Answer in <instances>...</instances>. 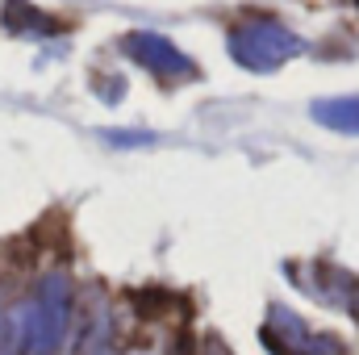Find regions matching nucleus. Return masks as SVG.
Instances as JSON below:
<instances>
[{
    "instance_id": "f257e3e1",
    "label": "nucleus",
    "mask_w": 359,
    "mask_h": 355,
    "mask_svg": "<svg viewBox=\"0 0 359 355\" xmlns=\"http://www.w3.org/2000/svg\"><path fill=\"white\" fill-rule=\"evenodd\" d=\"M21 305H25L29 355H59L67 335H72V314H76V284H72V276L63 267L42 272Z\"/></svg>"
},
{
    "instance_id": "f03ea898",
    "label": "nucleus",
    "mask_w": 359,
    "mask_h": 355,
    "mask_svg": "<svg viewBox=\"0 0 359 355\" xmlns=\"http://www.w3.org/2000/svg\"><path fill=\"white\" fill-rule=\"evenodd\" d=\"M305 51V42L271 13H251L247 21H238L230 29V59L247 72H280L284 63H292Z\"/></svg>"
},
{
    "instance_id": "7ed1b4c3",
    "label": "nucleus",
    "mask_w": 359,
    "mask_h": 355,
    "mask_svg": "<svg viewBox=\"0 0 359 355\" xmlns=\"http://www.w3.org/2000/svg\"><path fill=\"white\" fill-rule=\"evenodd\" d=\"M259 339L268 355H351L347 343L330 330H313L297 309L288 305H268V318L259 326Z\"/></svg>"
},
{
    "instance_id": "20e7f679",
    "label": "nucleus",
    "mask_w": 359,
    "mask_h": 355,
    "mask_svg": "<svg viewBox=\"0 0 359 355\" xmlns=\"http://www.w3.org/2000/svg\"><path fill=\"white\" fill-rule=\"evenodd\" d=\"M121 55L138 67H147L151 76H163V80H196V63L180 51L172 38L155 34V29H134L121 38Z\"/></svg>"
},
{
    "instance_id": "39448f33",
    "label": "nucleus",
    "mask_w": 359,
    "mask_h": 355,
    "mask_svg": "<svg viewBox=\"0 0 359 355\" xmlns=\"http://www.w3.org/2000/svg\"><path fill=\"white\" fill-rule=\"evenodd\" d=\"M288 276L309 297H318V301H326L334 309H347V318L359 326V276H351V272H343V267H334V264H309V276H301V272L288 267Z\"/></svg>"
},
{
    "instance_id": "423d86ee",
    "label": "nucleus",
    "mask_w": 359,
    "mask_h": 355,
    "mask_svg": "<svg viewBox=\"0 0 359 355\" xmlns=\"http://www.w3.org/2000/svg\"><path fill=\"white\" fill-rule=\"evenodd\" d=\"M72 355H113V314L100 297L88 301L80 314V335H76Z\"/></svg>"
},
{
    "instance_id": "0eeeda50",
    "label": "nucleus",
    "mask_w": 359,
    "mask_h": 355,
    "mask_svg": "<svg viewBox=\"0 0 359 355\" xmlns=\"http://www.w3.org/2000/svg\"><path fill=\"white\" fill-rule=\"evenodd\" d=\"M313 121L334 130V134H351L359 138V96H330V100H313Z\"/></svg>"
},
{
    "instance_id": "6e6552de",
    "label": "nucleus",
    "mask_w": 359,
    "mask_h": 355,
    "mask_svg": "<svg viewBox=\"0 0 359 355\" xmlns=\"http://www.w3.org/2000/svg\"><path fill=\"white\" fill-rule=\"evenodd\" d=\"M4 25H8L13 34H21V38H46V34L55 29V21H50L42 8H34L29 0H8V4H4Z\"/></svg>"
},
{
    "instance_id": "1a4fd4ad",
    "label": "nucleus",
    "mask_w": 359,
    "mask_h": 355,
    "mask_svg": "<svg viewBox=\"0 0 359 355\" xmlns=\"http://www.w3.org/2000/svg\"><path fill=\"white\" fill-rule=\"evenodd\" d=\"M0 355H29L25 339V305H13L0 297Z\"/></svg>"
},
{
    "instance_id": "9d476101",
    "label": "nucleus",
    "mask_w": 359,
    "mask_h": 355,
    "mask_svg": "<svg viewBox=\"0 0 359 355\" xmlns=\"http://www.w3.org/2000/svg\"><path fill=\"white\" fill-rule=\"evenodd\" d=\"M172 355H230V347H226L222 339H205V343L184 339V343H176V351H172Z\"/></svg>"
}]
</instances>
